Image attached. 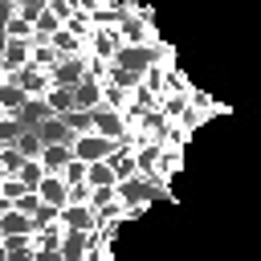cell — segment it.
Wrapping results in <instances>:
<instances>
[{"mask_svg":"<svg viewBox=\"0 0 261 261\" xmlns=\"http://www.w3.org/2000/svg\"><path fill=\"white\" fill-rule=\"evenodd\" d=\"M122 147H135L130 139H106V135H98V130H86V135H77L73 143H69V151H73V159L77 163H98V159H110L114 151H122Z\"/></svg>","mask_w":261,"mask_h":261,"instance_id":"1","label":"cell"},{"mask_svg":"<svg viewBox=\"0 0 261 261\" xmlns=\"http://www.w3.org/2000/svg\"><path fill=\"white\" fill-rule=\"evenodd\" d=\"M167 57H175V49H171V45H118V49H114V57H110V65H122V69L143 73L147 65L167 61Z\"/></svg>","mask_w":261,"mask_h":261,"instance_id":"2","label":"cell"},{"mask_svg":"<svg viewBox=\"0 0 261 261\" xmlns=\"http://www.w3.org/2000/svg\"><path fill=\"white\" fill-rule=\"evenodd\" d=\"M114 196H118V204L126 208V216L135 220V216H139L155 196H163V192H159L151 179H143V175H126V179H118V184H114Z\"/></svg>","mask_w":261,"mask_h":261,"instance_id":"3","label":"cell"},{"mask_svg":"<svg viewBox=\"0 0 261 261\" xmlns=\"http://www.w3.org/2000/svg\"><path fill=\"white\" fill-rule=\"evenodd\" d=\"M8 82H16L29 98H45V94L53 90L49 69H37V65H20V69H12V73H8Z\"/></svg>","mask_w":261,"mask_h":261,"instance_id":"4","label":"cell"},{"mask_svg":"<svg viewBox=\"0 0 261 261\" xmlns=\"http://www.w3.org/2000/svg\"><path fill=\"white\" fill-rule=\"evenodd\" d=\"M86 57H90V53H77V57H57V65L49 69L53 86H65V90H73V86L86 77Z\"/></svg>","mask_w":261,"mask_h":261,"instance_id":"5","label":"cell"},{"mask_svg":"<svg viewBox=\"0 0 261 261\" xmlns=\"http://www.w3.org/2000/svg\"><path fill=\"white\" fill-rule=\"evenodd\" d=\"M90 118H94V130H98V135H106V139H130L126 118H122L118 110H110V106H94Z\"/></svg>","mask_w":261,"mask_h":261,"instance_id":"6","label":"cell"},{"mask_svg":"<svg viewBox=\"0 0 261 261\" xmlns=\"http://www.w3.org/2000/svg\"><path fill=\"white\" fill-rule=\"evenodd\" d=\"M33 130H37V139H41L45 147H49V143H73V139H77V135L65 126V118H61V114H49V118H41Z\"/></svg>","mask_w":261,"mask_h":261,"instance_id":"7","label":"cell"},{"mask_svg":"<svg viewBox=\"0 0 261 261\" xmlns=\"http://www.w3.org/2000/svg\"><path fill=\"white\" fill-rule=\"evenodd\" d=\"M57 216H61V224H65V228H77V232L98 228V212H94L90 204H65Z\"/></svg>","mask_w":261,"mask_h":261,"instance_id":"8","label":"cell"},{"mask_svg":"<svg viewBox=\"0 0 261 261\" xmlns=\"http://www.w3.org/2000/svg\"><path fill=\"white\" fill-rule=\"evenodd\" d=\"M37 196H41V204H49V208H65V196H69L65 175H45V179L37 184Z\"/></svg>","mask_w":261,"mask_h":261,"instance_id":"9","label":"cell"},{"mask_svg":"<svg viewBox=\"0 0 261 261\" xmlns=\"http://www.w3.org/2000/svg\"><path fill=\"white\" fill-rule=\"evenodd\" d=\"M94 106H102V82L82 77L73 86V110H94Z\"/></svg>","mask_w":261,"mask_h":261,"instance_id":"10","label":"cell"},{"mask_svg":"<svg viewBox=\"0 0 261 261\" xmlns=\"http://www.w3.org/2000/svg\"><path fill=\"white\" fill-rule=\"evenodd\" d=\"M69 159H73L69 143H49V147L41 151V167H45V175H61Z\"/></svg>","mask_w":261,"mask_h":261,"instance_id":"11","label":"cell"},{"mask_svg":"<svg viewBox=\"0 0 261 261\" xmlns=\"http://www.w3.org/2000/svg\"><path fill=\"white\" fill-rule=\"evenodd\" d=\"M49 114H53V110H49V102H45V98H24V106H20L12 118H16L24 130H33V126H37L41 118H49Z\"/></svg>","mask_w":261,"mask_h":261,"instance_id":"12","label":"cell"},{"mask_svg":"<svg viewBox=\"0 0 261 261\" xmlns=\"http://www.w3.org/2000/svg\"><path fill=\"white\" fill-rule=\"evenodd\" d=\"M90 192L94 188H114L118 184V175H114V167L106 163V159H98V163H86V179H82Z\"/></svg>","mask_w":261,"mask_h":261,"instance_id":"13","label":"cell"},{"mask_svg":"<svg viewBox=\"0 0 261 261\" xmlns=\"http://www.w3.org/2000/svg\"><path fill=\"white\" fill-rule=\"evenodd\" d=\"M0 237H33V216L8 208V212L0 216Z\"/></svg>","mask_w":261,"mask_h":261,"instance_id":"14","label":"cell"},{"mask_svg":"<svg viewBox=\"0 0 261 261\" xmlns=\"http://www.w3.org/2000/svg\"><path fill=\"white\" fill-rule=\"evenodd\" d=\"M49 45L57 49V57H77V53H86V41H82V37H73L65 24H61V29L49 37Z\"/></svg>","mask_w":261,"mask_h":261,"instance_id":"15","label":"cell"},{"mask_svg":"<svg viewBox=\"0 0 261 261\" xmlns=\"http://www.w3.org/2000/svg\"><path fill=\"white\" fill-rule=\"evenodd\" d=\"M29 53H33V41L8 37V45H4V69L12 73V69H20V65H29Z\"/></svg>","mask_w":261,"mask_h":261,"instance_id":"16","label":"cell"},{"mask_svg":"<svg viewBox=\"0 0 261 261\" xmlns=\"http://www.w3.org/2000/svg\"><path fill=\"white\" fill-rule=\"evenodd\" d=\"M86 253H90V245H86V232H77V228H65V237H61V257H65V261H86Z\"/></svg>","mask_w":261,"mask_h":261,"instance_id":"17","label":"cell"},{"mask_svg":"<svg viewBox=\"0 0 261 261\" xmlns=\"http://www.w3.org/2000/svg\"><path fill=\"white\" fill-rule=\"evenodd\" d=\"M106 82L130 94V90H135V86L143 82V73H135V69H122V65H106Z\"/></svg>","mask_w":261,"mask_h":261,"instance_id":"18","label":"cell"},{"mask_svg":"<svg viewBox=\"0 0 261 261\" xmlns=\"http://www.w3.org/2000/svg\"><path fill=\"white\" fill-rule=\"evenodd\" d=\"M102 106H110V110L126 114V110H130V94H126V90H118V86H110V82H102Z\"/></svg>","mask_w":261,"mask_h":261,"instance_id":"19","label":"cell"},{"mask_svg":"<svg viewBox=\"0 0 261 261\" xmlns=\"http://www.w3.org/2000/svg\"><path fill=\"white\" fill-rule=\"evenodd\" d=\"M12 147H16V151H20L24 159H41V151H45V143L37 139V130H20Z\"/></svg>","mask_w":261,"mask_h":261,"instance_id":"20","label":"cell"},{"mask_svg":"<svg viewBox=\"0 0 261 261\" xmlns=\"http://www.w3.org/2000/svg\"><path fill=\"white\" fill-rule=\"evenodd\" d=\"M20 167H24V155H20L12 143H4V147H0V175L8 179V175H16Z\"/></svg>","mask_w":261,"mask_h":261,"instance_id":"21","label":"cell"},{"mask_svg":"<svg viewBox=\"0 0 261 261\" xmlns=\"http://www.w3.org/2000/svg\"><path fill=\"white\" fill-rule=\"evenodd\" d=\"M45 102H49V110H53V114H65V110H73V90L53 86V90L45 94Z\"/></svg>","mask_w":261,"mask_h":261,"instance_id":"22","label":"cell"},{"mask_svg":"<svg viewBox=\"0 0 261 261\" xmlns=\"http://www.w3.org/2000/svg\"><path fill=\"white\" fill-rule=\"evenodd\" d=\"M16 179H20L29 192H37V184L45 179V167H41V159H24V167L16 171Z\"/></svg>","mask_w":261,"mask_h":261,"instance_id":"23","label":"cell"},{"mask_svg":"<svg viewBox=\"0 0 261 261\" xmlns=\"http://www.w3.org/2000/svg\"><path fill=\"white\" fill-rule=\"evenodd\" d=\"M29 65H37V69H53V65H57V49H53V45H33Z\"/></svg>","mask_w":261,"mask_h":261,"instance_id":"24","label":"cell"},{"mask_svg":"<svg viewBox=\"0 0 261 261\" xmlns=\"http://www.w3.org/2000/svg\"><path fill=\"white\" fill-rule=\"evenodd\" d=\"M61 118H65V126H69L73 135H86V130H94V118H90V110H65Z\"/></svg>","mask_w":261,"mask_h":261,"instance_id":"25","label":"cell"},{"mask_svg":"<svg viewBox=\"0 0 261 261\" xmlns=\"http://www.w3.org/2000/svg\"><path fill=\"white\" fill-rule=\"evenodd\" d=\"M106 163L114 167V175H118V179H126V175H135V159H130V147H122V151H114V155H110Z\"/></svg>","mask_w":261,"mask_h":261,"instance_id":"26","label":"cell"},{"mask_svg":"<svg viewBox=\"0 0 261 261\" xmlns=\"http://www.w3.org/2000/svg\"><path fill=\"white\" fill-rule=\"evenodd\" d=\"M4 33H8V37H16V41H33V20H24V16H12V20L4 24Z\"/></svg>","mask_w":261,"mask_h":261,"instance_id":"27","label":"cell"},{"mask_svg":"<svg viewBox=\"0 0 261 261\" xmlns=\"http://www.w3.org/2000/svg\"><path fill=\"white\" fill-rule=\"evenodd\" d=\"M24 192H29V188H24V184H20L16 175H8V179H0V196H4L8 204H16V200H20Z\"/></svg>","mask_w":261,"mask_h":261,"instance_id":"28","label":"cell"},{"mask_svg":"<svg viewBox=\"0 0 261 261\" xmlns=\"http://www.w3.org/2000/svg\"><path fill=\"white\" fill-rule=\"evenodd\" d=\"M114 200H118V196H114V188H94V192H90V208H94V212H102V208H106V204H114Z\"/></svg>","mask_w":261,"mask_h":261,"instance_id":"29","label":"cell"},{"mask_svg":"<svg viewBox=\"0 0 261 261\" xmlns=\"http://www.w3.org/2000/svg\"><path fill=\"white\" fill-rule=\"evenodd\" d=\"M12 4H16V16H24V20H37L45 8V0H12Z\"/></svg>","mask_w":261,"mask_h":261,"instance_id":"30","label":"cell"},{"mask_svg":"<svg viewBox=\"0 0 261 261\" xmlns=\"http://www.w3.org/2000/svg\"><path fill=\"white\" fill-rule=\"evenodd\" d=\"M20 130H24V126H20L16 118H0V147H4V143H16Z\"/></svg>","mask_w":261,"mask_h":261,"instance_id":"31","label":"cell"},{"mask_svg":"<svg viewBox=\"0 0 261 261\" xmlns=\"http://www.w3.org/2000/svg\"><path fill=\"white\" fill-rule=\"evenodd\" d=\"M12 208H16V212H24V216H33V212L41 208V196H37V192H24V196H20Z\"/></svg>","mask_w":261,"mask_h":261,"instance_id":"32","label":"cell"},{"mask_svg":"<svg viewBox=\"0 0 261 261\" xmlns=\"http://www.w3.org/2000/svg\"><path fill=\"white\" fill-rule=\"evenodd\" d=\"M65 204H90V188H86V184H69Z\"/></svg>","mask_w":261,"mask_h":261,"instance_id":"33","label":"cell"},{"mask_svg":"<svg viewBox=\"0 0 261 261\" xmlns=\"http://www.w3.org/2000/svg\"><path fill=\"white\" fill-rule=\"evenodd\" d=\"M33 253H37L33 245H24V249H8V253H4V261H33Z\"/></svg>","mask_w":261,"mask_h":261,"instance_id":"34","label":"cell"},{"mask_svg":"<svg viewBox=\"0 0 261 261\" xmlns=\"http://www.w3.org/2000/svg\"><path fill=\"white\" fill-rule=\"evenodd\" d=\"M12 16H16V4H12V0H0V33H4V24H8Z\"/></svg>","mask_w":261,"mask_h":261,"instance_id":"35","label":"cell"},{"mask_svg":"<svg viewBox=\"0 0 261 261\" xmlns=\"http://www.w3.org/2000/svg\"><path fill=\"white\" fill-rule=\"evenodd\" d=\"M33 261H65V257H61V249H37Z\"/></svg>","mask_w":261,"mask_h":261,"instance_id":"36","label":"cell"},{"mask_svg":"<svg viewBox=\"0 0 261 261\" xmlns=\"http://www.w3.org/2000/svg\"><path fill=\"white\" fill-rule=\"evenodd\" d=\"M8 208H12V204H8V200H4V196H0V216H4V212H8Z\"/></svg>","mask_w":261,"mask_h":261,"instance_id":"37","label":"cell"},{"mask_svg":"<svg viewBox=\"0 0 261 261\" xmlns=\"http://www.w3.org/2000/svg\"><path fill=\"white\" fill-rule=\"evenodd\" d=\"M4 45H8V33H0V57H4Z\"/></svg>","mask_w":261,"mask_h":261,"instance_id":"38","label":"cell"},{"mask_svg":"<svg viewBox=\"0 0 261 261\" xmlns=\"http://www.w3.org/2000/svg\"><path fill=\"white\" fill-rule=\"evenodd\" d=\"M4 77H8V69H4V57H0V82H4Z\"/></svg>","mask_w":261,"mask_h":261,"instance_id":"39","label":"cell"},{"mask_svg":"<svg viewBox=\"0 0 261 261\" xmlns=\"http://www.w3.org/2000/svg\"><path fill=\"white\" fill-rule=\"evenodd\" d=\"M0 261H4V241H0Z\"/></svg>","mask_w":261,"mask_h":261,"instance_id":"40","label":"cell"},{"mask_svg":"<svg viewBox=\"0 0 261 261\" xmlns=\"http://www.w3.org/2000/svg\"><path fill=\"white\" fill-rule=\"evenodd\" d=\"M0 179H4V175H0Z\"/></svg>","mask_w":261,"mask_h":261,"instance_id":"41","label":"cell"}]
</instances>
